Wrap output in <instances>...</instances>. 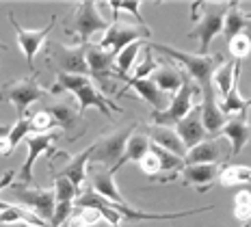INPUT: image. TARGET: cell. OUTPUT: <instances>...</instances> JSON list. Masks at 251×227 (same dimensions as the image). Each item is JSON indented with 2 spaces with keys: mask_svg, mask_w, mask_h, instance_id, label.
I'll return each instance as SVG.
<instances>
[{
  "mask_svg": "<svg viewBox=\"0 0 251 227\" xmlns=\"http://www.w3.org/2000/svg\"><path fill=\"white\" fill-rule=\"evenodd\" d=\"M150 50H156V52H163V54L171 56L174 61H177L182 67H184V74L191 78L193 82L200 84V89H203L206 84H210L212 80V74L217 72V67L223 63V54H191V52H184V50H177V48H171L167 44H150L148 46Z\"/></svg>",
  "mask_w": 251,
  "mask_h": 227,
  "instance_id": "6da1fadb",
  "label": "cell"
},
{
  "mask_svg": "<svg viewBox=\"0 0 251 227\" xmlns=\"http://www.w3.org/2000/svg\"><path fill=\"white\" fill-rule=\"evenodd\" d=\"M197 104H201V89L195 87V82H193L186 74H182V87L174 96V100L169 102V106L165 110H160V113H154V110H151V115H150L151 126L169 128V126L180 124Z\"/></svg>",
  "mask_w": 251,
  "mask_h": 227,
  "instance_id": "7a4b0ae2",
  "label": "cell"
},
{
  "mask_svg": "<svg viewBox=\"0 0 251 227\" xmlns=\"http://www.w3.org/2000/svg\"><path fill=\"white\" fill-rule=\"evenodd\" d=\"M197 9H201L200 22L195 28L188 33L191 39H200V54L206 56L210 50L212 41L217 35H221L223 30V20L229 9V4H214V2H197Z\"/></svg>",
  "mask_w": 251,
  "mask_h": 227,
  "instance_id": "3957f363",
  "label": "cell"
},
{
  "mask_svg": "<svg viewBox=\"0 0 251 227\" xmlns=\"http://www.w3.org/2000/svg\"><path fill=\"white\" fill-rule=\"evenodd\" d=\"M106 28H108L106 18L100 13L98 2H93V0H87V2L78 4L72 20L65 24V30L67 33H76L80 44H89V39H91L93 35L104 33Z\"/></svg>",
  "mask_w": 251,
  "mask_h": 227,
  "instance_id": "277c9868",
  "label": "cell"
},
{
  "mask_svg": "<svg viewBox=\"0 0 251 227\" xmlns=\"http://www.w3.org/2000/svg\"><path fill=\"white\" fill-rule=\"evenodd\" d=\"M134 130H137V124H130V126H124V128H117L113 132L102 134L100 141L93 143V154H91V160L89 162H100V165L115 169L119 158L124 156L126 143H128V139L134 134Z\"/></svg>",
  "mask_w": 251,
  "mask_h": 227,
  "instance_id": "5b68a950",
  "label": "cell"
},
{
  "mask_svg": "<svg viewBox=\"0 0 251 227\" xmlns=\"http://www.w3.org/2000/svg\"><path fill=\"white\" fill-rule=\"evenodd\" d=\"M151 35L148 26L139 24H124L119 20H113V24H108V28L104 30V37L100 39V48L111 52V56H117L126 46L134 44V41H143Z\"/></svg>",
  "mask_w": 251,
  "mask_h": 227,
  "instance_id": "8992f818",
  "label": "cell"
},
{
  "mask_svg": "<svg viewBox=\"0 0 251 227\" xmlns=\"http://www.w3.org/2000/svg\"><path fill=\"white\" fill-rule=\"evenodd\" d=\"M46 93V89H41V84L37 82V76H26L20 80H11L0 89V100L11 102L15 110H18V119H22L26 115V108L33 102Z\"/></svg>",
  "mask_w": 251,
  "mask_h": 227,
  "instance_id": "52a82bcc",
  "label": "cell"
},
{
  "mask_svg": "<svg viewBox=\"0 0 251 227\" xmlns=\"http://www.w3.org/2000/svg\"><path fill=\"white\" fill-rule=\"evenodd\" d=\"M9 191L20 203L26 205L35 216H39L44 223H50L52 214H54V191L52 188H28L24 184H11Z\"/></svg>",
  "mask_w": 251,
  "mask_h": 227,
  "instance_id": "ba28073f",
  "label": "cell"
},
{
  "mask_svg": "<svg viewBox=\"0 0 251 227\" xmlns=\"http://www.w3.org/2000/svg\"><path fill=\"white\" fill-rule=\"evenodd\" d=\"M50 59L56 63L59 74H76V76H89V67H87V44H78V46H65L59 41H52L48 46Z\"/></svg>",
  "mask_w": 251,
  "mask_h": 227,
  "instance_id": "9c48e42d",
  "label": "cell"
},
{
  "mask_svg": "<svg viewBox=\"0 0 251 227\" xmlns=\"http://www.w3.org/2000/svg\"><path fill=\"white\" fill-rule=\"evenodd\" d=\"M85 59H87V67H89V76L100 84L104 91L113 93L111 78L117 76V74H115V56H111V52L102 50L98 44H87Z\"/></svg>",
  "mask_w": 251,
  "mask_h": 227,
  "instance_id": "30bf717a",
  "label": "cell"
},
{
  "mask_svg": "<svg viewBox=\"0 0 251 227\" xmlns=\"http://www.w3.org/2000/svg\"><path fill=\"white\" fill-rule=\"evenodd\" d=\"M9 22H11V26L15 28V37H18V44H20V48H22V52H24L26 63H28V67L33 70L35 54H37V52L41 50V46H44L46 37H48V35L52 33V28H54V24H56V15H52L50 22L46 24L44 28H37V30L22 28V26L15 22L13 13H9Z\"/></svg>",
  "mask_w": 251,
  "mask_h": 227,
  "instance_id": "8fae6325",
  "label": "cell"
},
{
  "mask_svg": "<svg viewBox=\"0 0 251 227\" xmlns=\"http://www.w3.org/2000/svg\"><path fill=\"white\" fill-rule=\"evenodd\" d=\"M201 124H203V130H206L208 139H217L219 134H221V130L226 128L227 124V115H223L221 106H219L217 98H214V87L212 82L206 84V87L201 89Z\"/></svg>",
  "mask_w": 251,
  "mask_h": 227,
  "instance_id": "7c38bea8",
  "label": "cell"
},
{
  "mask_svg": "<svg viewBox=\"0 0 251 227\" xmlns=\"http://www.w3.org/2000/svg\"><path fill=\"white\" fill-rule=\"evenodd\" d=\"M59 139V134L56 132H44V134H28L26 136V145H28V156H26L22 169H20V179H22V184L33 182V167L35 162H37V158L41 154H46V151H50L52 154V145H54V141Z\"/></svg>",
  "mask_w": 251,
  "mask_h": 227,
  "instance_id": "4fadbf2b",
  "label": "cell"
},
{
  "mask_svg": "<svg viewBox=\"0 0 251 227\" xmlns=\"http://www.w3.org/2000/svg\"><path fill=\"white\" fill-rule=\"evenodd\" d=\"M74 96L78 100V113H85L87 108H98L102 115H106V117H111V110H117V113H122V106H117V104H113L111 100H106L102 96L100 91H98L96 82L91 80V78H87L85 82L80 84V87L74 91Z\"/></svg>",
  "mask_w": 251,
  "mask_h": 227,
  "instance_id": "5bb4252c",
  "label": "cell"
},
{
  "mask_svg": "<svg viewBox=\"0 0 251 227\" xmlns=\"http://www.w3.org/2000/svg\"><path fill=\"white\" fill-rule=\"evenodd\" d=\"M176 134L182 139V143H184L186 150H191V147L203 143V141H208V134L206 130H203V124H201V108L200 104H197L195 108L191 110V113L186 115L184 119L180 121V124H176Z\"/></svg>",
  "mask_w": 251,
  "mask_h": 227,
  "instance_id": "9a60e30c",
  "label": "cell"
},
{
  "mask_svg": "<svg viewBox=\"0 0 251 227\" xmlns=\"http://www.w3.org/2000/svg\"><path fill=\"white\" fill-rule=\"evenodd\" d=\"M182 160H184V165H219L221 160H227V151L223 150L221 141L208 139L186 150V156Z\"/></svg>",
  "mask_w": 251,
  "mask_h": 227,
  "instance_id": "2e32d148",
  "label": "cell"
},
{
  "mask_svg": "<svg viewBox=\"0 0 251 227\" xmlns=\"http://www.w3.org/2000/svg\"><path fill=\"white\" fill-rule=\"evenodd\" d=\"M221 134L229 141V156H238L243 151V147L251 143V124L245 117V113H240L238 117L227 119Z\"/></svg>",
  "mask_w": 251,
  "mask_h": 227,
  "instance_id": "e0dca14e",
  "label": "cell"
},
{
  "mask_svg": "<svg viewBox=\"0 0 251 227\" xmlns=\"http://www.w3.org/2000/svg\"><path fill=\"white\" fill-rule=\"evenodd\" d=\"M219 171H221L219 165H184L180 176L184 186H197L200 193H206L208 186L219 177Z\"/></svg>",
  "mask_w": 251,
  "mask_h": 227,
  "instance_id": "ac0fdd59",
  "label": "cell"
},
{
  "mask_svg": "<svg viewBox=\"0 0 251 227\" xmlns=\"http://www.w3.org/2000/svg\"><path fill=\"white\" fill-rule=\"evenodd\" d=\"M91 191L96 195H100L102 199L111 203H126V199L122 197V193L117 191L115 184V173L111 169H102V171H93L91 176Z\"/></svg>",
  "mask_w": 251,
  "mask_h": 227,
  "instance_id": "d6986e66",
  "label": "cell"
},
{
  "mask_svg": "<svg viewBox=\"0 0 251 227\" xmlns=\"http://www.w3.org/2000/svg\"><path fill=\"white\" fill-rule=\"evenodd\" d=\"M91 154H93V145H89L87 150L80 151V154L70 158V162H67V165L61 169V173H56V176L67 177L78 191H80L82 184H85V179H87V162L91 160Z\"/></svg>",
  "mask_w": 251,
  "mask_h": 227,
  "instance_id": "ffe728a7",
  "label": "cell"
},
{
  "mask_svg": "<svg viewBox=\"0 0 251 227\" xmlns=\"http://www.w3.org/2000/svg\"><path fill=\"white\" fill-rule=\"evenodd\" d=\"M128 89H134V91L139 93V98H143L148 104H151V108H154V113H160V110L167 108V100H165V93L160 91L158 87H156L154 82L150 80V78H145V80H132V78H128ZM128 89H124L122 96Z\"/></svg>",
  "mask_w": 251,
  "mask_h": 227,
  "instance_id": "44dd1931",
  "label": "cell"
},
{
  "mask_svg": "<svg viewBox=\"0 0 251 227\" xmlns=\"http://www.w3.org/2000/svg\"><path fill=\"white\" fill-rule=\"evenodd\" d=\"M150 151L156 158H158L160 173H165V176L158 177L156 182L167 184V182H174V179L180 177V171L184 169V160H182L180 156H174L171 151H167V150H163V147H158V145H154V143L150 145Z\"/></svg>",
  "mask_w": 251,
  "mask_h": 227,
  "instance_id": "7402d4cb",
  "label": "cell"
},
{
  "mask_svg": "<svg viewBox=\"0 0 251 227\" xmlns=\"http://www.w3.org/2000/svg\"><path fill=\"white\" fill-rule=\"evenodd\" d=\"M148 136H150V141L154 145H158V147H163V150L171 151L174 156H180V158L186 156V147H184V143H182L180 136L176 134L174 128H160V126H151Z\"/></svg>",
  "mask_w": 251,
  "mask_h": 227,
  "instance_id": "603a6c76",
  "label": "cell"
},
{
  "mask_svg": "<svg viewBox=\"0 0 251 227\" xmlns=\"http://www.w3.org/2000/svg\"><path fill=\"white\" fill-rule=\"evenodd\" d=\"M251 28V20L247 18V13L240 11V4L238 2H232L226 13V20H223V30L221 33L226 35V41L234 39L238 35H245V30Z\"/></svg>",
  "mask_w": 251,
  "mask_h": 227,
  "instance_id": "cb8c5ba5",
  "label": "cell"
},
{
  "mask_svg": "<svg viewBox=\"0 0 251 227\" xmlns=\"http://www.w3.org/2000/svg\"><path fill=\"white\" fill-rule=\"evenodd\" d=\"M0 223L2 225H11V223H26V225H33V227H46L48 223L35 216L30 210L20 208V205L7 203V202H0Z\"/></svg>",
  "mask_w": 251,
  "mask_h": 227,
  "instance_id": "d4e9b609",
  "label": "cell"
},
{
  "mask_svg": "<svg viewBox=\"0 0 251 227\" xmlns=\"http://www.w3.org/2000/svg\"><path fill=\"white\" fill-rule=\"evenodd\" d=\"M150 145H151V141H150V136L148 134H132L128 139V143H126V150H124V156L119 158V162L115 165V169H111V171H119L126 162H139L141 158H143L145 154L150 151Z\"/></svg>",
  "mask_w": 251,
  "mask_h": 227,
  "instance_id": "484cf974",
  "label": "cell"
},
{
  "mask_svg": "<svg viewBox=\"0 0 251 227\" xmlns=\"http://www.w3.org/2000/svg\"><path fill=\"white\" fill-rule=\"evenodd\" d=\"M240 70H243V61L234 63V80H232V89L227 91V96L221 102V110L223 115H232V113H245L247 110V100L240 96L238 91V80H240Z\"/></svg>",
  "mask_w": 251,
  "mask_h": 227,
  "instance_id": "4316f807",
  "label": "cell"
},
{
  "mask_svg": "<svg viewBox=\"0 0 251 227\" xmlns=\"http://www.w3.org/2000/svg\"><path fill=\"white\" fill-rule=\"evenodd\" d=\"M48 113L52 115V119H54V124L59 126L61 130H65V132H72V130H76V126L80 124V113L76 110L74 104H70V102H56V104H50L48 108Z\"/></svg>",
  "mask_w": 251,
  "mask_h": 227,
  "instance_id": "83f0119b",
  "label": "cell"
},
{
  "mask_svg": "<svg viewBox=\"0 0 251 227\" xmlns=\"http://www.w3.org/2000/svg\"><path fill=\"white\" fill-rule=\"evenodd\" d=\"M182 74L184 72H177L176 65H158V70L151 74L150 80L163 93H174L176 96L182 87Z\"/></svg>",
  "mask_w": 251,
  "mask_h": 227,
  "instance_id": "f1b7e54d",
  "label": "cell"
},
{
  "mask_svg": "<svg viewBox=\"0 0 251 227\" xmlns=\"http://www.w3.org/2000/svg\"><path fill=\"white\" fill-rule=\"evenodd\" d=\"M141 48H143V41H134V44L126 46V48L115 56V74H117V78L128 80V72L132 70V63L137 59Z\"/></svg>",
  "mask_w": 251,
  "mask_h": 227,
  "instance_id": "f546056e",
  "label": "cell"
},
{
  "mask_svg": "<svg viewBox=\"0 0 251 227\" xmlns=\"http://www.w3.org/2000/svg\"><path fill=\"white\" fill-rule=\"evenodd\" d=\"M219 179L223 186H243L251 184V167L245 165H226L219 171Z\"/></svg>",
  "mask_w": 251,
  "mask_h": 227,
  "instance_id": "4dcf8cb0",
  "label": "cell"
},
{
  "mask_svg": "<svg viewBox=\"0 0 251 227\" xmlns=\"http://www.w3.org/2000/svg\"><path fill=\"white\" fill-rule=\"evenodd\" d=\"M52 191H54V202L56 203H63V202L74 203L78 199V195H80V191H78L74 184L63 176H54V188H52Z\"/></svg>",
  "mask_w": 251,
  "mask_h": 227,
  "instance_id": "1f68e13d",
  "label": "cell"
},
{
  "mask_svg": "<svg viewBox=\"0 0 251 227\" xmlns=\"http://www.w3.org/2000/svg\"><path fill=\"white\" fill-rule=\"evenodd\" d=\"M234 63L236 61H227V63H221V65L217 67V72L212 74V80L219 87V93H221L223 98L227 96V91L232 89V76H234Z\"/></svg>",
  "mask_w": 251,
  "mask_h": 227,
  "instance_id": "d6a6232c",
  "label": "cell"
},
{
  "mask_svg": "<svg viewBox=\"0 0 251 227\" xmlns=\"http://www.w3.org/2000/svg\"><path fill=\"white\" fill-rule=\"evenodd\" d=\"M234 219L240 223H249L251 221V193L249 191H238L234 195Z\"/></svg>",
  "mask_w": 251,
  "mask_h": 227,
  "instance_id": "836d02e7",
  "label": "cell"
},
{
  "mask_svg": "<svg viewBox=\"0 0 251 227\" xmlns=\"http://www.w3.org/2000/svg\"><path fill=\"white\" fill-rule=\"evenodd\" d=\"M28 121H30V132L33 134H44V132H52V128H56L54 119H52V115L46 108L33 113L28 117Z\"/></svg>",
  "mask_w": 251,
  "mask_h": 227,
  "instance_id": "e575fe53",
  "label": "cell"
},
{
  "mask_svg": "<svg viewBox=\"0 0 251 227\" xmlns=\"http://www.w3.org/2000/svg\"><path fill=\"white\" fill-rule=\"evenodd\" d=\"M108 7L115 11V15H117L119 11L132 13V18L137 20V24L145 26V20H143V15H141V2H139V0H130V2H115V0H111V2H108Z\"/></svg>",
  "mask_w": 251,
  "mask_h": 227,
  "instance_id": "d590c367",
  "label": "cell"
},
{
  "mask_svg": "<svg viewBox=\"0 0 251 227\" xmlns=\"http://www.w3.org/2000/svg\"><path fill=\"white\" fill-rule=\"evenodd\" d=\"M229 52H232V59L234 61H243L245 56L251 52V39L247 35H238V37H234L232 41H229Z\"/></svg>",
  "mask_w": 251,
  "mask_h": 227,
  "instance_id": "8d00e7d4",
  "label": "cell"
},
{
  "mask_svg": "<svg viewBox=\"0 0 251 227\" xmlns=\"http://www.w3.org/2000/svg\"><path fill=\"white\" fill-rule=\"evenodd\" d=\"M28 134H33V132H30V121H28V117H22L11 126V130H9L7 136H9V141H11V145L15 147L18 143H22Z\"/></svg>",
  "mask_w": 251,
  "mask_h": 227,
  "instance_id": "74e56055",
  "label": "cell"
},
{
  "mask_svg": "<svg viewBox=\"0 0 251 227\" xmlns=\"http://www.w3.org/2000/svg\"><path fill=\"white\" fill-rule=\"evenodd\" d=\"M156 70H158V63L154 61V54H151V50L145 46V61L141 63L137 70H134L132 80H145V78H150Z\"/></svg>",
  "mask_w": 251,
  "mask_h": 227,
  "instance_id": "f35d334b",
  "label": "cell"
},
{
  "mask_svg": "<svg viewBox=\"0 0 251 227\" xmlns=\"http://www.w3.org/2000/svg\"><path fill=\"white\" fill-rule=\"evenodd\" d=\"M72 210H74V203H72V202L54 203V214H52V219H50V223H48V225H52V227H61V225L72 216Z\"/></svg>",
  "mask_w": 251,
  "mask_h": 227,
  "instance_id": "ab89813d",
  "label": "cell"
},
{
  "mask_svg": "<svg viewBox=\"0 0 251 227\" xmlns=\"http://www.w3.org/2000/svg\"><path fill=\"white\" fill-rule=\"evenodd\" d=\"M139 167H141V171H143L145 176H150L151 179H156V177H158V173H160L158 158L151 154V151H148V154L141 158V160H139Z\"/></svg>",
  "mask_w": 251,
  "mask_h": 227,
  "instance_id": "60d3db41",
  "label": "cell"
},
{
  "mask_svg": "<svg viewBox=\"0 0 251 227\" xmlns=\"http://www.w3.org/2000/svg\"><path fill=\"white\" fill-rule=\"evenodd\" d=\"M78 216H80V221L85 223V227H93V225H98L102 221L100 210H96V208H80Z\"/></svg>",
  "mask_w": 251,
  "mask_h": 227,
  "instance_id": "b9f144b4",
  "label": "cell"
},
{
  "mask_svg": "<svg viewBox=\"0 0 251 227\" xmlns=\"http://www.w3.org/2000/svg\"><path fill=\"white\" fill-rule=\"evenodd\" d=\"M15 150V147L11 145V141H9V136H0V156H9L11 151Z\"/></svg>",
  "mask_w": 251,
  "mask_h": 227,
  "instance_id": "7bdbcfd3",
  "label": "cell"
},
{
  "mask_svg": "<svg viewBox=\"0 0 251 227\" xmlns=\"http://www.w3.org/2000/svg\"><path fill=\"white\" fill-rule=\"evenodd\" d=\"M13 179H15V171H7L2 177H0V193L4 191V188H9L13 184Z\"/></svg>",
  "mask_w": 251,
  "mask_h": 227,
  "instance_id": "ee69618b",
  "label": "cell"
},
{
  "mask_svg": "<svg viewBox=\"0 0 251 227\" xmlns=\"http://www.w3.org/2000/svg\"><path fill=\"white\" fill-rule=\"evenodd\" d=\"M61 227H85V223H82V221H80V216H78V214H72L70 219H67V221H65V223H63Z\"/></svg>",
  "mask_w": 251,
  "mask_h": 227,
  "instance_id": "f6af8a7d",
  "label": "cell"
},
{
  "mask_svg": "<svg viewBox=\"0 0 251 227\" xmlns=\"http://www.w3.org/2000/svg\"><path fill=\"white\" fill-rule=\"evenodd\" d=\"M9 130H11V126H7V124H0V136L9 134Z\"/></svg>",
  "mask_w": 251,
  "mask_h": 227,
  "instance_id": "bcb514c9",
  "label": "cell"
},
{
  "mask_svg": "<svg viewBox=\"0 0 251 227\" xmlns=\"http://www.w3.org/2000/svg\"><path fill=\"white\" fill-rule=\"evenodd\" d=\"M0 50H7V44H2V41H0Z\"/></svg>",
  "mask_w": 251,
  "mask_h": 227,
  "instance_id": "7dc6e473",
  "label": "cell"
},
{
  "mask_svg": "<svg viewBox=\"0 0 251 227\" xmlns=\"http://www.w3.org/2000/svg\"><path fill=\"white\" fill-rule=\"evenodd\" d=\"M240 227H249V223H243V225H240Z\"/></svg>",
  "mask_w": 251,
  "mask_h": 227,
  "instance_id": "c3c4849f",
  "label": "cell"
},
{
  "mask_svg": "<svg viewBox=\"0 0 251 227\" xmlns=\"http://www.w3.org/2000/svg\"><path fill=\"white\" fill-rule=\"evenodd\" d=\"M247 18H249V20H251V13H247Z\"/></svg>",
  "mask_w": 251,
  "mask_h": 227,
  "instance_id": "681fc988",
  "label": "cell"
},
{
  "mask_svg": "<svg viewBox=\"0 0 251 227\" xmlns=\"http://www.w3.org/2000/svg\"><path fill=\"white\" fill-rule=\"evenodd\" d=\"M247 104H251V100H247Z\"/></svg>",
  "mask_w": 251,
  "mask_h": 227,
  "instance_id": "f907efd6",
  "label": "cell"
},
{
  "mask_svg": "<svg viewBox=\"0 0 251 227\" xmlns=\"http://www.w3.org/2000/svg\"><path fill=\"white\" fill-rule=\"evenodd\" d=\"M46 227H52V225H46Z\"/></svg>",
  "mask_w": 251,
  "mask_h": 227,
  "instance_id": "816d5d0a",
  "label": "cell"
},
{
  "mask_svg": "<svg viewBox=\"0 0 251 227\" xmlns=\"http://www.w3.org/2000/svg\"><path fill=\"white\" fill-rule=\"evenodd\" d=\"M115 227H117V225H115Z\"/></svg>",
  "mask_w": 251,
  "mask_h": 227,
  "instance_id": "f5cc1de1",
  "label": "cell"
}]
</instances>
